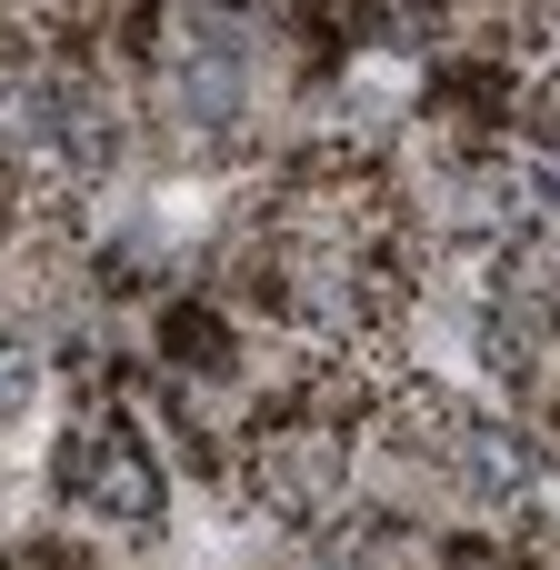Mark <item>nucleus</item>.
I'll list each match as a JSON object with an SVG mask.
<instances>
[{"mask_svg": "<svg viewBox=\"0 0 560 570\" xmlns=\"http://www.w3.org/2000/svg\"><path fill=\"white\" fill-rule=\"evenodd\" d=\"M60 481L90 491V501H110V511H130V521L160 511V481H150V461L130 451V431H120V441H90V431H80V441L60 451Z\"/></svg>", "mask_w": 560, "mask_h": 570, "instance_id": "obj_1", "label": "nucleus"}]
</instances>
